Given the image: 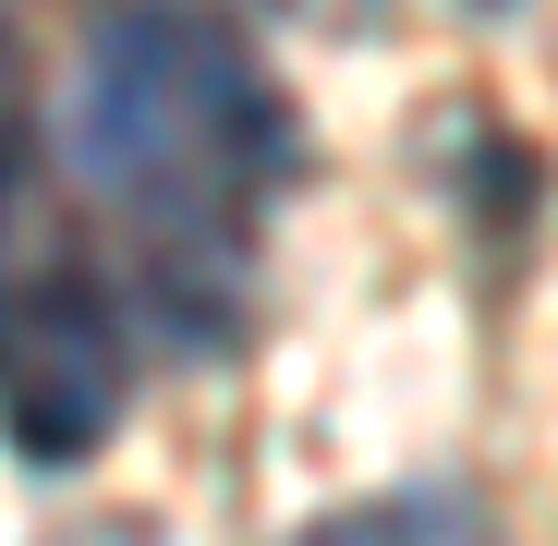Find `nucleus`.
I'll use <instances>...</instances> for the list:
<instances>
[{
  "label": "nucleus",
  "instance_id": "1",
  "mask_svg": "<svg viewBox=\"0 0 558 546\" xmlns=\"http://www.w3.org/2000/svg\"><path fill=\"white\" fill-rule=\"evenodd\" d=\"M73 170L122 207H219L279 170V98L207 13H110L73 73Z\"/></svg>",
  "mask_w": 558,
  "mask_h": 546
},
{
  "label": "nucleus",
  "instance_id": "2",
  "mask_svg": "<svg viewBox=\"0 0 558 546\" xmlns=\"http://www.w3.org/2000/svg\"><path fill=\"white\" fill-rule=\"evenodd\" d=\"M122 425V328L85 292H37L13 316V449L37 474H73Z\"/></svg>",
  "mask_w": 558,
  "mask_h": 546
},
{
  "label": "nucleus",
  "instance_id": "3",
  "mask_svg": "<svg viewBox=\"0 0 558 546\" xmlns=\"http://www.w3.org/2000/svg\"><path fill=\"white\" fill-rule=\"evenodd\" d=\"M352 546H389V534H352Z\"/></svg>",
  "mask_w": 558,
  "mask_h": 546
}]
</instances>
